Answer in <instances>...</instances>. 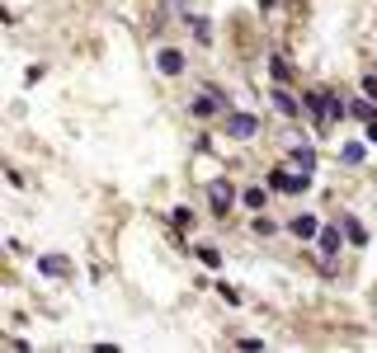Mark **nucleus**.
Returning <instances> with one entry per match:
<instances>
[{
	"label": "nucleus",
	"instance_id": "obj_3",
	"mask_svg": "<svg viewBox=\"0 0 377 353\" xmlns=\"http://www.w3.org/2000/svg\"><path fill=\"white\" fill-rule=\"evenodd\" d=\"M188 108H193L198 118H212V113H222V108H226V99H222L217 90H203V94H198V99H193Z\"/></svg>",
	"mask_w": 377,
	"mask_h": 353
},
{
	"label": "nucleus",
	"instance_id": "obj_11",
	"mask_svg": "<svg viewBox=\"0 0 377 353\" xmlns=\"http://www.w3.org/2000/svg\"><path fill=\"white\" fill-rule=\"evenodd\" d=\"M274 104H279L283 113H288V118H293V113H302V104H298V99H293L288 90H274Z\"/></svg>",
	"mask_w": 377,
	"mask_h": 353
},
{
	"label": "nucleus",
	"instance_id": "obj_10",
	"mask_svg": "<svg viewBox=\"0 0 377 353\" xmlns=\"http://www.w3.org/2000/svg\"><path fill=\"white\" fill-rule=\"evenodd\" d=\"M293 165H298L302 174H312V169H316V155H312V146H298V151H293Z\"/></svg>",
	"mask_w": 377,
	"mask_h": 353
},
{
	"label": "nucleus",
	"instance_id": "obj_19",
	"mask_svg": "<svg viewBox=\"0 0 377 353\" xmlns=\"http://www.w3.org/2000/svg\"><path fill=\"white\" fill-rule=\"evenodd\" d=\"M193 33H198V43H207V38H212V29H207V19H193Z\"/></svg>",
	"mask_w": 377,
	"mask_h": 353
},
{
	"label": "nucleus",
	"instance_id": "obj_13",
	"mask_svg": "<svg viewBox=\"0 0 377 353\" xmlns=\"http://www.w3.org/2000/svg\"><path fill=\"white\" fill-rule=\"evenodd\" d=\"M241 203H245V207H264V188H245Z\"/></svg>",
	"mask_w": 377,
	"mask_h": 353
},
{
	"label": "nucleus",
	"instance_id": "obj_22",
	"mask_svg": "<svg viewBox=\"0 0 377 353\" xmlns=\"http://www.w3.org/2000/svg\"><path fill=\"white\" fill-rule=\"evenodd\" d=\"M260 5H274V0H260Z\"/></svg>",
	"mask_w": 377,
	"mask_h": 353
},
{
	"label": "nucleus",
	"instance_id": "obj_18",
	"mask_svg": "<svg viewBox=\"0 0 377 353\" xmlns=\"http://www.w3.org/2000/svg\"><path fill=\"white\" fill-rule=\"evenodd\" d=\"M217 292H222V302H231V307H236V302H241V292H236V288H231V283H222V288H217Z\"/></svg>",
	"mask_w": 377,
	"mask_h": 353
},
{
	"label": "nucleus",
	"instance_id": "obj_6",
	"mask_svg": "<svg viewBox=\"0 0 377 353\" xmlns=\"http://www.w3.org/2000/svg\"><path fill=\"white\" fill-rule=\"evenodd\" d=\"M156 66H160V76H179V71H184V57H179L174 47H160Z\"/></svg>",
	"mask_w": 377,
	"mask_h": 353
},
{
	"label": "nucleus",
	"instance_id": "obj_14",
	"mask_svg": "<svg viewBox=\"0 0 377 353\" xmlns=\"http://www.w3.org/2000/svg\"><path fill=\"white\" fill-rule=\"evenodd\" d=\"M349 113H354V118H377V113H373V104H368V99H354V104H349Z\"/></svg>",
	"mask_w": 377,
	"mask_h": 353
},
{
	"label": "nucleus",
	"instance_id": "obj_8",
	"mask_svg": "<svg viewBox=\"0 0 377 353\" xmlns=\"http://www.w3.org/2000/svg\"><path fill=\"white\" fill-rule=\"evenodd\" d=\"M66 269H71L66 255H43V259H38V274H47V278H62Z\"/></svg>",
	"mask_w": 377,
	"mask_h": 353
},
{
	"label": "nucleus",
	"instance_id": "obj_16",
	"mask_svg": "<svg viewBox=\"0 0 377 353\" xmlns=\"http://www.w3.org/2000/svg\"><path fill=\"white\" fill-rule=\"evenodd\" d=\"M198 259H203L207 269H222V255H217V250H212V245H203V250H198Z\"/></svg>",
	"mask_w": 377,
	"mask_h": 353
},
{
	"label": "nucleus",
	"instance_id": "obj_21",
	"mask_svg": "<svg viewBox=\"0 0 377 353\" xmlns=\"http://www.w3.org/2000/svg\"><path fill=\"white\" fill-rule=\"evenodd\" d=\"M368 141H377V118H368V132H363Z\"/></svg>",
	"mask_w": 377,
	"mask_h": 353
},
{
	"label": "nucleus",
	"instance_id": "obj_2",
	"mask_svg": "<svg viewBox=\"0 0 377 353\" xmlns=\"http://www.w3.org/2000/svg\"><path fill=\"white\" fill-rule=\"evenodd\" d=\"M269 184L279 188V193H302V188H312V174H293V169H274V174H269Z\"/></svg>",
	"mask_w": 377,
	"mask_h": 353
},
{
	"label": "nucleus",
	"instance_id": "obj_4",
	"mask_svg": "<svg viewBox=\"0 0 377 353\" xmlns=\"http://www.w3.org/2000/svg\"><path fill=\"white\" fill-rule=\"evenodd\" d=\"M255 132H260V123H255L250 113H231V118H226V137H255Z\"/></svg>",
	"mask_w": 377,
	"mask_h": 353
},
{
	"label": "nucleus",
	"instance_id": "obj_5",
	"mask_svg": "<svg viewBox=\"0 0 377 353\" xmlns=\"http://www.w3.org/2000/svg\"><path fill=\"white\" fill-rule=\"evenodd\" d=\"M207 203H212V212H226V207L236 203L231 184H226V179H217V184H207Z\"/></svg>",
	"mask_w": 377,
	"mask_h": 353
},
{
	"label": "nucleus",
	"instance_id": "obj_20",
	"mask_svg": "<svg viewBox=\"0 0 377 353\" xmlns=\"http://www.w3.org/2000/svg\"><path fill=\"white\" fill-rule=\"evenodd\" d=\"M363 90H368V94H377V76H363Z\"/></svg>",
	"mask_w": 377,
	"mask_h": 353
},
{
	"label": "nucleus",
	"instance_id": "obj_17",
	"mask_svg": "<svg viewBox=\"0 0 377 353\" xmlns=\"http://www.w3.org/2000/svg\"><path fill=\"white\" fill-rule=\"evenodd\" d=\"M274 80H293V66L283 62V57H274Z\"/></svg>",
	"mask_w": 377,
	"mask_h": 353
},
{
	"label": "nucleus",
	"instance_id": "obj_9",
	"mask_svg": "<svg viewBox=\"0 0 377 353\" xmlns=\"http://www.w3.org/2000/svg\"><path fill=\"white\" fill-rule=\"evenodd\" d=\"M316 245H321V255H326V264H330V255L340 250V231H335V226H326L321 236H316Z\"/></svg>",
	"mask_w": 377,
	"mask_h": 353
},
{
	"label": "nucleus",
	"instance_id": "obj_15",
	"mask_svg": "<svg viewBox=\"0 0 377 353\" xmlns=\"http://www.w3.org/2000/svg\"><path fill=\"white\" fill-rule=\"evenodd\" d=\"M340 155H345V165H359V160H363V146H359V141H349Z\"/></svg>",
	"mask_w": 377,
	"mask_h": 353
},
{
	"label": "nucleus",
	"instance_id": "obj_12",
	"mask_svg": "<svg viewBox=\"0 0 377 353\" xmlns=\"http://www.w3.org/2000/svg\"><path fill=\"white\" fill-rule=\"evenodd\" d=\"M345 236H349V240H354V245H363V240H368V231H363L359 222H354V217H349V222H345Z\"/></svg>",
	"mask_w": 377,
	"mask_h": 353
},
{
	"label": "nucleus",
	"instance_id": "obj_7",
	"mask_svg": "<svg viewBox=\"0 0 377 353\" xmlns=\"http://www.w3.org/2000/svg\"><path fill=\"white\" fill-rule=\"evenodd\" d=\"M293 236H298V240H316V236H321V226H316V217H293Z\"/></svg>",
	"mask_w": 377,
	"mask_h": 353
},
{
	"label": "nucleus",
	"instance_id": "obj_1",
	"mask_svg": "<svg viewBox=\"0 0 377 353\" xmlns=\"http://www.w3.org/2000/svg\"><path fill=\"white\" fill-rule=\"evenodd\" d=\"M302 104L312 108V118H316V123H321V127H330V123H335V118H345V104H340L335 94H326V90H316L312 99H302Z\"/></svg>",
	"mask_w": 377,
	"mask_h": 353
}]
</instances>
